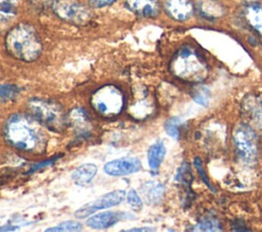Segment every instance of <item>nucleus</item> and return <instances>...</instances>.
<instances>
[{
  "mask_svg": "<svg viewBox=\"0 0 262 232\" xmlns=\"http://www.w3.org/2000/svg\"><path fill=\"white\" fill-rule=\"evenodd\" d=\"M42 126L33 115L14 113L4 125V137L11 146L19 150L40 154L47 143Z\"/></svg>",
  "mask_w": 262,
  "mask_h": 232,
  "instance_id": "1",
  "label": "nucleus"
},
{
  "mask_svg": "<svg viewBox=\"0 0 262 232\" xmlns=\"http://www.w3.org/2000/svg\"><path fill=\"white\" fill-rule=\"evenodd\" d=\"M8 53L23 61H33L42 51V43L37 31L29 24H19L10 29L5 38Z\"/></svg>",
  "mask_w": 262,
  "mask_h": 232,
  "instance_id": "2",
  "label": "nucleus"
},
{
  "mask_svg": "<svg viewBox=\"0 0 262 232\" xmlns=\"http://www.w3.org/2000/svg\"><path fill=\"white\" fill-rule=\"evenodd\" d=\"M170 71L176 78L192 83L204 81L209 74L205 57L190 45H184L177 50L170 62Z\"/></svg>",
  "mask_w": 262,
  "mask_h": 232,
  "instance_id": "3",
  "label": "nucleus"
},
{
  "mask_svg": "<svg viewBox=\"0 0 262 232\" xmlns=\"http://www.w3.org/2000/svg\"><path fill=\"white\" fill-rule=\"evenodd\" d=\"M28 108L32 115L44 127L55 132L64 129L67 119L62 107L51 100L33 98L28 102Z\"/></svg>",
  "mask_w": 262,
  "mask_h": 232,
  "instance_id": "4",
  "label": "nucleus"
},
{
  "mask_svg": "<svg viewBox=\"0 0 262 232\" xmlns=\"http://www.w3.org/2000/svg\"><path fill=\"white\" fill-rule=\"evenodd\" d=\"M91 105L102 117L113 118L122 111L124 95L115 86H103L92 94Z\"/></svg>",
  "mask_w": 262,
  "mask_h": 232,
  "instance_id": "5",
  "label": "nucleus"
},
{
  "mask_svg": "<svg viewBox=\"0 0 262 232\" xmlns=\"http://www.w3.org/2000/svg\"><path fill=\"white\" fill-rule=\"evenodd\" d=\"M232 137L238 158L246 165H253L258 156L256 132L247 124H238L233 131Z\"/></svg>",
  "mask_w": 262,
  "mask_h": 232,
  "instance_id": "6",
  "label": "nucleus"
},
{
  "mask_svg": "<svg viewBox=\"0 0 262 232\" xmlns=\"http://www.w3.org/2000/svg\"><path fill=\"white\" fill-rule=\"evenodd\" d=\"M52 9L62 20L78 26L87 24L91 18L90 10L78 0H55Z\"/></svg>",
  "mask_w": 262,
  "mask_h": 232,
  "instance_id": "7",
  "label": "nucleus"
},
{
  "mask_svg": "<svg viewBox=\"0 0 262 232\" xmlns=\"http://www.w3.org/2000/svg\"><path fill=\"white\" fill-rule=\"evenodd\" d=\"M242 117L255 132L262 133V100L256 95H247L241 104Z\"/></svg>",
  "mask_w": 262,
  "mask_h": 232,
  "instance_id": "8",
  "label": "nucleus"
},
{
  "mask_svg": "<svg viewBox=\"0 0 262 232\" xmlns=\"http://www.w3.org/2000/svg\"><path fill=\"white\" fill-rule=\"evenodd\" d=\"M126 196V192L124 190H115L110 193L104 194L103 196L95 199L94 201H91L83 206H81L77 212L75 213V216L79 219H84L94 212L98 210H103L107 207L115 206L119 203H121Z\"/></svg>",
  "mask_w": 262,
  "mask_h": 232,
  "instance_id": "9",
  "label": "nucleus"
},
{
  "mask_svg": "<svg viewBox=\"0 0 262 232\" xmlns=\"http://www.w3.org/2000/svg\"><path fill=\"white\" fill-rule=\"evenodd\" d=\"M141 164L135 157H122L112 160L104 166V172L110 176H125L139 171Z\"/></svg>",
  "mask_w": 262,
  "mask_h": 232,
  "instance_id": "10",
  "label": "nucleus"
},
{
  "mask_svg": "<svg viewBox=\"0 0 262 232\" xmlns=\"http://www.w3.org/2000/svg\"><path fill=\"white\" fill-rule=\"evenodd\" d=\"M163 5L167 14L178 21L189 19L193 13L191 0H163Z\"/></svg>",
  "mask_w": 262,
  "mask_h": 232,
  "instance_id": "11",
  "label": "nucleus"
},
{
  "mask_svg": "<svg viewBox=\"0 0 262 232\" xmlns=\"http://www.w3.org/2000/svg\"><path fill=\"white\" fill-rule=\"evenodd\" d=\"M126 7L142 17H156L161 11L159 0H125Z\"/></svg>",
  "mask_w": 262,
  "mask_h": 232,
  "instance_id": "12",
  "label": "nucleus"
},
{
  "mask_svg": "<svg viewBox=\"0 0 262 232\" xmlns=\"http://www.w3.org/2000/svg\"><path fill=\"white\" fill-rule=\"evenodd\" d=\"M69 121L78 137H87L91 133V123L88 114L82 108H75L69 114Z\"/></svg>",
  "mask_w": 262,
  "mask_h": 232,
  "instance_id": "13",
  "label": "nucleus"
},
{
  "mask_svg": "<svg viewBox=\"0 0 262 232\" xmlns=\"http://www.w3.org/2000/svg\"><path fill=\"white\" fill-rule=\"evenodd\" d=\"M127 217L124 213L104 212L97 214L87 220V225L93 229H105L114 226L116 223Z\"/></svg>",
  "mask_w": 262,
  "mask_h": 232,
  "instance_id": "14",
  "label": "nucleus"
},
{
  "mask_svg": "<svg viewBox=\"0 0 262 232\" xmlns=\"http://www.w3.org/2000/svg\"><path fill=\"white\" fill-rule=\"evenodd\" d=\"M243 16L246 22L262 36V3L251 2L243 7Z\"/></svg>",
  "mask_w": 262,
  "mask_h": 232,
  "instance_id": "15",
  "label": "nucleus"
},
{
  "mask_svg": "<svg viewBox=\"0 0 262 232\" xmlns=\"http://www.w3.org/2000/svg\"><path fill=\"white\" fill-rule=\"evenodd\" d=\"M196 8L208 19H215L224 13V7L218 0H196Z\"/></svg>",
  "mask_w": 262,
  "mask_h": 232,
  "instance_id": "16",
  "label": "nucleus"
},
{
  "mask_svg": "<svg viewBox=\"0 0 262 232\" xmlns=\"http://www.w3.org/2000/svg\"><path fill=\"white\" fill-rule=\"evenodd\" d=\"M19 0H0V30L6 29L16 15Z\"/></svg>",
  "mask_w": 262,
  "mask_h": 232,
  "instance_id": "17",
  "label": "nucleus"
},
{
  "mask_svg": "<svg viewBox=\"0 0 262 232\" xmlns=\"http://www.w3.org/2000/svg\"><path fill=\"white\" fill-rule=\"evenodd\" d=\"M164 186L156 181L146 182L141 186V193L144 199L150 204L159 203L164 195Z\"/></svg>",
  "mask_w": 262,
  "mask_h": 232,
  "instance_id": "18",
  "label": "nucleus"
},
{
  "mask_svg": "<svg viewBox=\"0 0 262 232\" xmlns=\"http://www.w3.org/2000/svg\"><path fill=\"white\" fill-rule=\"evenodd\" d=\"M97 173V167L93 164H84L80 166L73 174L72 180L79 186H84L92 181Z\"/></svg>",
  "mask_w": 262,
  "mask_h": 232,
  "instance_id": "19",
  "label": "nucleus"
},
{
  "mask_svg": "<svg viewBox=\"0 0 262 232\" xmlns=\"http://www.w3.org/2000/svg\"><path fill=\"white\" fill-rule=\"evenodd\" d=\"M166 148L163 142H157L152 144L147 152V160L149 168L154 171H157L165 156Z\"/></svg>",
  "mask_w": 262,
  "mask_h": 232,
  "instance_id": "20",
  "label": "nucleus"
},
{
  "mask_svg": "<svg viewBox=\"0 0 262 232\" xmlns=\"http://www.w3.org/2000/svg\"><path fill=\"white\" fill-rule=\"evenodd\" d=\"M194 230L198 231H221L222 226L217 219L212 217H205L196 225Z\"/></svg>",
  "mask_w": 262,
  "mask_h": 232,
  "instance_id": "21",
  "label": "nucleus"
},
{
  "mask_svg": "<svg viewBox=\"0 0 262 232\" xmlns=\"http://www.w3.org/2000/svg\"><path fill=\"white\" fill-rule=\"evenodd\" d=\"M191 96L193 98V100L201 104V105H207L208 102H209V97H210V92L209 90L206 88V87H203V86H200V87H196L192 93H191Z\"/></svg>",
  "mask_w": 262,
  "mask_h": 232,
  "instance_id": "22",
  "label": "nucleus"
},
{
  "mask_svg": "<svg viewBox=\"0 0 262 232\" xmlns=\"http://www.w3.org/2000/svg\"><path fill=\"white\" fill-rule=\"evenodd\" d=\"M181 125V120L179 118H171L165 124V130L168 135L172 138L177 139L179 137V128Z\"/></svg>",
  "mask_w": 262,
  "mask_h": 232,
  "instance_id": "23",
  "label": "nucleus"
},
{
  "mask_svg": "<svg viewBox=\"0 0 262 232\" xmlns=\"http://www.w3.org/2000/svg\"><path fill=\"white\" fill-rule=\"evenodd\" d=\"M82 225L77 222V221H66L60 223L59 225L52 227V228H48L45 231L46 232H50V231H78L81 230Z\"/></svg>",
  "mask_w": 262,
  "mask_h": 232,
  "instance_id": "24",
  "label": "nucleus"
},
{
  "mask_svg": "<svg viewBox=\"0 0 262 232\" xmlns=\"http://www.w3.org/2000/svg\"><path fill=\"white\" fill-rule=\"evenodd\" d=\"M127 200L129 205L133 208V210H141L142 207V200L139 197V195L136 193L135 190L131 189L128 193H127Z\"/></svg>",
  "mask_w": 262,
  "mask_h": 232,
  "instance_id": "25",
  "label": "nucleus"
},
{
  "mask_svg": "<svg viewBox=\"0 0 262 232\" xmlns=\"http://www.w3.org/2000/svg\"><path fill=\"white\" fill-rule=\"evenodd\" d=\"M17 91L18 89L14 86L0 85V99H3V100L11 99L16 95Z\"/></svg>",
  "mask_w": 262,
  "mask_h": 232,
  "instance_id": "26",
  "label": "nucleus"
},
{
  "mask_svg": "<svg viewBox=\"0 0 262 232\" xmlns=\"http://www.w3.org/2000/svg\"><path fill=\"white\" fill-rule=\"evenodd\" d=\"M194 167H195V169H196L199 175L201 176V179L203 180V182L208 186V188H210L212 191H215V189L212 187L211 183L209 182V180H208V178H207V176H206V174H205V172H204L203 163H202V160H201L200 157H195V158H194Z\"/></svg>",
  "mask_w": 262,
  "mask_h": 232,
  "instance_id": "27",
  "label": "nucleus"
},
{
  "mask_svg": "<svg viewBox=\"0 0 262 232\" xmlns=\"http://www.w3.org/2000/svg\"><path fill=\"white\" fill-rule=\"evenodd\" d=\"M116 1L117 0H89V4L94 8H101L111 5Z\"/></svg>",
  "mask_w": 262,
  "mask_h": 232,
  "instance_id": "28",
  "label": "nucleus"
},
{
  "mask_svg": "<svg viewBox=\"0 0 262 232\" xmlns=\"http://www.w3.org/2000/svg\"><path fill=\"white\" fill-rule=\"evenodd\" d=\"M128 231H152L151 228H134V229H130Z\"/></svg>",
  "mask_w": 262,
  "mask_h": 232,
  "instance_id": "29",
  "label": "nucleus"
}]
</instances>
